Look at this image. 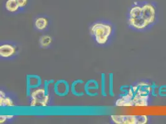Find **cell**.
I'll use <instances>...</instances> for the list:
<instances>
[{
	"mask_svg": "<svg viewBox=\"0 0 166 124\" xmlns=\"http://www.w3.org/2000/svg\"><path fill=\"white\" fill-rule=\"evenodd\" d=\"M53 39L49 35H43L39 39V44L41 48L47 49L51 46Z\"/></svg>",
	"mask_w": 166,
	"mask_h": 124,
	"instance_id": "cell-16",
	"label": "cell"
},
{
	"mask_svg": "<svg viewBox=\"0 0 166 124\" xmlns=\"http://www.w3.org/2000/svg\"><path fill=\"white\" fill-rule=\"evenodd\" d=\"M18 53L16 43L11 41H3L0 43V57L3 60H11Z\"/></svg>",
	"mask_w": 166,
	"mask_h": 124,
	"instance_id": "cell-5",
	"label": "cell"
},
{
	"mask_svg": "<svg viewBox=\"0 0 166 124\" xmlns=\"http://www.w3.org/2000/svg\"><path fill=\"white\" fill-rule=\"evenodd\" d=\"M101 95L105 97L107 96V94L106 92V75L105 73L101 74Z\"/></svg>",
	"mask_w": 166,
	"mask_h": 124,
	"instance_id": "cell-17",
	"label": "cell"
},
{
	"mask_svg": "<svg viewBox=\"0 0 166 124\" xmlns=\"http://www.w3.org/2000/svg\"><path fill=\"white\" fill-rule=\"evenodd\" d=\"M71 93L76 97H82L85 94V82L82 80H76L71 84Z\"/></svg>",
	"mask_w": 166,
	"mask_h": 124,
	"instance_id": "cell-10",
	"label": "cell"
},
{
	"mask_svg": "<svg viewBox=\"0 0 166 124\" xmlns=\"http://www.w3.org/2000/svg\"><path fill=\"white\" fill-rule=\"evenodd\" d=\"M7 121H9L6 115H1L0 116V123H5Z\"/></svg>",
	"mask_w": 166,
	"mask_h": 124,
	"instance_id": "cell-22",
	"label": "cell"
},
{
	"mask_svg": "<svg viewBox=\"0 0 166 124\" xmlns=\"http://www.w3.org/2000/svg\"><path fill=\"white\" fill-rule=\"evenodd\" d=\"M71 91L69 83L65 80H59L54 83L53 92L58 97H63L67 96Z\"/></svg>",
	"mask_w": 166,
	"mask_h": 124,
	"instance_id": "cell-8",
	"label": "cell"
},
{
	"mask_svg": "<svg viewBox=\"0 0 166 124\" xmlns=\"http://www.w3.org/2000/svg\"><path fill=\"white\" fill-rule=\"evenodd\" d=\"M5 9L11 13H16L21 11L16 0H6L5 3Z\"/></svg>",
	"mask_w": 166,
	"mask_h": 124,
	"instance_id": "cell-15",
	"label": "cell"
},
{
	"mask_svg": "<svg viewBox=\"0 0 166 124\" xmlns=\"http://www.w3.org/2000/svg\"><path fill=\"white\" fill-rule=\"evenodd\" d=\"M149 96H133L132 98L133 107H146L149 104Z\"/></svg>",
	"mask_w": 166,
	"mask_h": 124,
	"instance_id": "cell-14",
	"label": "cell"
},
{
	"mask_svg": "<svg viewBox=\"0 0 166 124\" xmlns=\"http://www.w3.org/2000/svg\"><path fill=\"white\" fill-rule=\"evenodd\" d=\"M99 84L97 80L91 79L85 83V94L89 97H97L99 96Z\"/></svg>",
	"mask_w": 166,
	"mask_h": 124,
	"instance_id": "cell-9",
	"label": "cell"
},
{
	"mask_svg": "<svg viewBox=\"0 0 166 124\" xmlns=\"http://www.w3.org/2000/svg\"><path fill=\"white\" fill-rule=\"evenodd\" d=\"M31 107H46L50 102V95L47 94L43 87L34 89L30 96Z\"/></svg>",
	"mask_w": 166,
	"mask_h": 124,
	"instance_id": "cell-3",
	"label": "cell"
},
{
	"mask_svg": "<svg viewBox=\"0 0 166 124\" xmlns=\"http://www.w3.org/2000/svg\"><path fill=\"white\" fill-rule=\"evenodd\" d=\"M16 106L14 100L9 94L3 90L0 91V106L1 107H13Z\"/></svg>",
	"mask_w": 166,
	"mask_h": 124,
	"instance_id": "cell-12",
	"label": "cell"
},
{
	"mask_svg": "<svg viewBox=\"0 0 166 124\" xmlns=\"http://www.w3.org/2000/svg\"><path fill=\"white\" fill-rule=\"evenodd\" d=\"M89 32L94 41L99 46H107L114 33V27L110 21H97L91 26Z\"/></svg>",
	"mask_w": 166,
	"mask_h": 124,
	"instance_id": "cell-2",
	"label": "cell"
},
{
	"mask_svg": "<svg viewBox=\"0 0 166 124\" xmlns=\"http://www.w3.org/2000/svg\"><path fill=\"white\" fill-rule=\"evenodd\" d=\"M159 96L166 97V85H163L159 87Z\"/></svg>",
	"mask_w": 166,
	"mask_h": 124,
	"instance_id": "cell-21",
	"label": "cell"
},
{
	"mask_svg": "<svg viewBox=\"0 0 166 124\" xmlns=\"http://www.w3.org/2000/svg\"><path fill=\"white\" fill-rule=\"evenodd\" d=\"M16 1L17 2L21 11L26 8L29 3V0H16Z\"/></svg>",
	"mask_w": 166,
	"mask_h": 124,
	"instance_id": "cell-20",
	"label": "cell"
},
{
	"mask_svg": "<svg viewBox=\"0 0 166 124\" xmlns=\"http://www.w3.org/2000/svg\"><path fill=\"white\" fill-rule=\"evenodd\" d=\"M110 119L116 124H146L148 122L147 116L112 115Z\"/></svg>",
	"mask_w": 166,
	"mask_h": 124,
	"instance_id": "cell-4",
	"label": "cell"
},
{
	"mask_svg": "<svg viewBox=\"0 0 166 124\" xmlns=\"http://www.w3.org/2000/svg\"><path fill=\"white\" fill-rule=\"evenodd\" d=\"M159 86H157L156 84L153 83L151 85V95L156 97L159 96Z\"/></svg>",
	"mask_w": 166,
	"mask_h": 124,
	"instance_id": "cell-19",
	"label": "cell"
},
{
	"mask_svg": "<svg viewBox=\"0 0 166 124\" xmlns=\"http://www.w3.org/2000/svg\"><path fill=\"white\" fill-rule=\"evenodd\" d=\"M109 93L110 97H114L113 92V73L109 74Z\"/></svg>",
	"mask_w": 166,
	"mask_h": 124,
	"instance_id": "cell-18",
	"label": "cell"
},
{
	"mask_svg": "<svg viewBox=\"0 0 166 124\" xmlns=\"http://www.w3.org/2000/svg\"><path fill=\"white\" fill-rule=\"evenodd\" d=\"M132 96L135 95L150 96L151 94V85L146 82H139L135 85H131L128 92Z\"/></svg>",
	"mask_w": 166,
	"mask_h": 124,
	"instance_id": "cell-6",
	"label": "cell"
},
{
	"mask_svg": "<svg viewBox=\"0 0 166 124\" xmlns=\"http://www.w3.org/2000/svg\"><path fill=\"white\" fill-rule=\"evenodd\" d=\"M156 16V8L151 3L135 2L129 10L128 24L135 30H143L155 22Z\"/></svg>",
	"mask_w": 166,
	"mask_h": 124,
	"instance_id": "cell-1",
	"label": "cell"
},
{
	"mask_svg": "<svg viewBox=\"0 0 166 124\" xmlns=\"http://www.w3.org/2000/svg\"><path fill=\"white\" fill-rule=\"evenodd\" d=\"M49 25V18L46 16H38L34 20V27L39 32H42L47 30Z\"/></svg>",
	"mask_w": 166,
	"mask_h": 124,
	"instance_id": "cell-11",
	"label": "cell"
},
{
	"mask_svg": "<svg viewBox=\"0 0 166 124\" xmlns=\"http://www.w3.org/2000/svg\"><path fill=\"white\" fill-rule=\"evenodd\" d=\"M119 98L117 99L115 103L117 107H133L132 96L128 93L126 94H121Z\"/></svg>",
	"mask_w": 166,
	"mask_h": 124,
	"instance_id": "cell-13",
	"label": "cell"
},
{
	"mask_svg": "<svg viewBox=\"0 0 166 124\" xmlns=\"http://www.w3.org/2000/svg\"><path fill=\"white\" fill-rule=\"evenodd\" d=\"M42 80L37 75H27L26 76V95L29 97L34 89L41 87Z\"/></svg>",
	"mask_w": 166,
	"mask_h": 124,
	"instance_id": "cell-7",
	"label": "cell"
}]
</instances>
